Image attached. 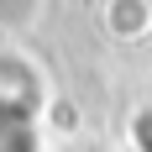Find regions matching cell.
Masks as SVG:
<instances>
[{
    "instance_id": "6da1fadb",
    "label": "cell",
    "mask_w": 152,
    "mask_h": 152,
    "mask_svg": "<svg viewBox=\"0 0 152 152\" xmlns=\"http://www.w3.org/2000/svg\"><path fill=\"white\" fill-rule=\"evenodd\" d=\"M37 105H42V89H37L31 63L0 58V121H26L31 126V110Z\"/></svg>"
},
{
    "instance_id": "7a4b0ae2",
    "label": "cell",
    "mask_w": 152,
    "mask_h": 152,
    "mask_svg": "<svg viewBox=\"0 0 152 152\" xmlns=\"http://www.w3.org/2000/svg\"><path fill=\"white\" fill-rule=\"evenodd\" d=\"M105 21L115 37H142V31L152 26V5H142V0H131V5H105Z\"/></svg>"
},
{
    "instance_id": "3957f363",
    "label": "cell",
    "mask_w": 152,
    "mask_h": 152,
    "mask_svg": "<svg viewBox=\"0 0 152 152\" xmlns=\"http://www.w3.org/2000/svg\"><path fill=\"white\" fill-rule=\"evenodd\" d=\"M0 152H31V126L26 121H0Z\"/></svg>"
}]
</instances>
